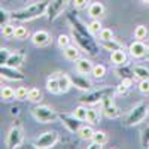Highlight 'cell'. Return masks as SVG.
Here are the masks:
<instances>
[{"label":"cell","instance_id":"obj_12","mask_svg":"<svg viewBox=\"0 0 149 149\" xmlns=\"http://www.w3.org/2000/svg\"><path fill=\"white\" fill-rule=\"evenodd\" d=\"M70 81H72L73 86H76L78 90H82V91H88L93 86L88 79H86L85 76H82V73L81 74H70Z\"/></svg>","mask_w":149,"mask_h":149},{"label":"cell","instance_id":"obj_37","mask_svg":"<svg viewBox=\"0 0 149 149\" xmlns=\"http://www.w3.org/2000/svg\"><path fill=\"white\" fill-rule=\"evenodd\" d=\"M98 37H100V40H110L113 39V33H112L110 29H102L100 33H98Z\"/></svg>","mask_w":149,"mask_h":149},{"label":"cell","instance_id":"obj_5","mask_svg":"<svg viewBox=\"0 0 149 149\" xmlns=\"http://www.w3.org/2000/svg\"><path fill=\"white\" fill-rule=\"evenodd\" d=\"M148 113H149V106L146 103H139L137 106H134L133 110L128 113L127 124H128V125H136V124L142 122L146 118Z\"/></svg>","mask_w":149,"mask_h":149},{"label":"cell","instance_id":"obj_20","mask_svg":"<svg viewBox=\"0 0 149 149\" xmlns=\"http://www.w3.org/2000/svg\"><path fill=\"white\" fill-rule=\"evenodd\" d=\"M22 61H24V54L22 52H15V54H10L6 64L10 66V67H17L18 69L22 64Z\"/></svg>","mask_w":149,"mask_h":149},{"label":"cell","instance_id":"obj_40","mask_svg":"<svg viewBox=\"0 0 149 149\" xmlns=\"http://www.w3.org/2000/svg\"><path fill=\"white\" fill-rule=\"evenodd\" d=\"M90 30H91V33H100V30H102V24H100V21H98V19H94L91 24H90Z\"/></svg>","mask_w":149,"mask_h":149},{"label":"cell","instance_id":"obj_45","mask_svg":"<svg viewBox=\"0 0 149 149\" xmlns=\"http://www.w3.org/2000/svg\"><path fill=\"white\" fill-rule=\"evenodd\" d=\"M116 91H118L119 94H125V93L128 91V88H127V86H124V85L121 84V85H118V88H116Z\"/></svg>","mask_w":149,"mask_h":149},{"label":"cell","instance_id":"obj_21","mask_svg":"<svg viewBox=\"0 0 149 149\" xmlns=\"http://www.w3.org/2000/svg\"><path fill=\"white\" fill-rule=\"evenodd\" d=\"M133 74H134V78H137L139 81L149 79V69L145 67V66H136L133 69Z\"/></svg>","mask_w":149,"mask_h":149},{"label":"cell","instance_id":"obj_29","mask_svg":"<svg viewBox=\"0 0 149 149\" xmlns=\"http://www.w3.org/2000/svg\"><path fill=\"white\" fill-rule=\"evenodd\" d=\"M3 100H12L15 97V91L10 88V86H2V93H0Z\"/></svg>","mask_w":149,"mask_h":149},{"label":"cell","instance_id":"obj_38","mask_svg":"<svg viewBox=\"0 0 149 149\" xmlns=\"http://www.w3.org/2000/svg\"><path fill=\"white\" fill-rule=\"evenodd\" d=\"M9 57H10V54H9L8 48H2V49H0V64H6Z\"/></svg>","mask_w":149,"mask_h":149},{"label":"cell","instance_id":"obj_11","mask_svg":"<svg viewBox=\"0 0 149 149\" xmlns=\"http://www.w3.org/2000/svg\"><path fill=\"white\" fill-rule=\"evenodd\" d=\"M102 103H103V109H102V112H103V115H104L106 118H109V119H115V118L119 116V109H118L113 103H112V97L104 98Z\"/></svg>","mask_w":149,"mask_h":149},{"label":"cell","instance_id":"obj_8","mask_svg":"<svg viewBox=\"0 0 149 149\" xmlns=\"http://www.w3.org/2000/svg\"><path fill=\"white\" fill-rule=\"evenodd\" d=\"M69 0H51L49 3V8H48V19L49 21H55L60 14L63 12L64 6L67 5Z\"/></svg>","mask_w":149,"mask_h":149},{"label":"cell","instance_id":"obj_3","mask_svg":"<svg viewBox=\"0 0 149 149\" xmlns=\"http://www.w3.org/2000/svg\"><path fill=\"white\" fill-rule=\"evenodd\" d=\"M112 95H113V90L112 88H102V90H97V91L86 93L85 95H82L79 98V102L84 103V104H95V103H100L104 98H109Z\"/></svg>","mask_w":149,"mask_h":149},{"label":"cell","instance_id":"obj_13","mask_svg":"<svg viewBox=\"0 0 149 149\" xmlns=\"http://www.w3.org/2000/svg\"><path fill=\"white\" fill-rule=\"evenodd\" d=\"M146 45L142 42V40H134L131 45H130V48H128V51H130V54H131V57H134V58H143L145 57V54H146Z\"/></svg>","mask_w":149,"mask_h":149},{"label":"cell","instance_id":"obj_28","mask_svg":"<svg viewBox=\"0 0 149 149\" xmlns=\"http://www.w3.org/2000/svg\"><path fill=\"white\" fill-rule=\"evenodd\" d=\"M42 98V93L39 88H30L29 90V95H27V100L30 102H39Z\"/></svg>","mask_w":149,"mask_h":149},{"label":"cell","instance_id":"obj_35","mask_svg":"<svg viewBox=\"0 0 149 149\" xmlns=\"http://www.w3.org/2000/svg\"><path fill=\"white\" fill-rule=\"evenodd\" d=\"M9 19H12V15L2 8L0 9V26L3 27V26H6V24H9Z\"/></svg>","mask_w":149,"mask_h":149},{"label":"cell","instance_id":"obj_25","mask_svg":"<svg viewBox=\"0 0 149 149\" xmlns=\"http://www.w3.org/2000/svg\"><path fill=\"white\" fill-rule=\"evenodd\" d=\"M98 121H100V113L95 109H88V112H86V122H90L91 125H94Z\"/></svg>","mask_w":149,"mask_h":149},{"label":"cell","instance_id":"obj_6","mask_svg":"<svg viewBox=\"0 0 149 149\" xmlns=\"http://www.w3.org/2000/svg\"><path fill=\"white\" fill-rule=\"evenodd\" d=\"M57 142H58V133L57 131H46L37 137V140L34 142V148L48 149V148H52Z\"/></svg>","mask_w":149,"mask_h":149},{"label":"cell","instance_id":"obj_4","mask_svg":"<svg viewBox=\"0 0 149 149\" xmlns=\"http://www.w3.org/2000/svg\"><path fill=\"white\" fill-rule=\"evenodd\" d=\"M31 113L36 121H39L42 124H49V122H54L55 119H58V113L48 106H36L31 109Z\"/></svg>","mask_w":149,"mask_h":149},{"label":"cell","instance_id":"obj_49","mask_svg":"<svg viewBox=\"0 0 149 149\" xmlns=\"http://www.w3.org/2000/svg\"><path fill=\"white\" fill-rule=\"evenodd\" d=\"M142 2H143V3H149V0H142Z\"/></svg>","mask_w":149,"mask_h":149},{"label":"cell","instance_id":"obj_30","mask_svg":"<svg viewBox=\"0 0 149 149\" xmlns=\"http://www.w3.org/2000/svg\"><path fill=\"white\" fill-rule=\"evenodd\" d=\"M146 36H148V29H146V26H137V27L134 29V37H136V39L142 40V39H145Z\"/></svg>","mask_w":149,"mask_h":149},{"label":"cell","instance_id":"obj_47","mask_svg":"<svg viewBox=\"0 0 149 149\" xmlns=\"http://www.w3.org/2000/svg\"><path fill=\"white\" fill-rule=\"evenodd\" d=\"M10 113H12V115H18V113H19V109H18V107H12Z\"/></svg>","mask_w":149,"mask_h":149},{"label":"cell","instance_id":"obj_16","mask_svg":"<svg viewBox=\"0 0 149 149\" xmlns=\"http://www.w3.org/2000/svg\"><path fill=\"white\" fill-rule=\"evenodd\" d=\"M110 60L115 66H124L127 63V55H125V52H124V49L121 48V49H116V51H112Z\"/></svg>","mask_w":149,"mask_h":149},{"label":"cell","instance_id":"obj_17","mask_svg":"<svg viewBox=\"0 0 149 149\" xmlns=\"http://www.w3.org/2000/svg\"><path fill=\"white\" fill-rule=\"evenodd\" d=\"M103 14H104V6H103L102 3L94 2V3L90 5V8H88V15H90L91 18L98 19L100 17H103Z\"/></svg>","mask_w":149,"mask_h":149},{"label":"cell","instance_id":"obj_18","mask_svg":"<svg viewBox=\"0 0 149 149\" xmlns=\"http://www.w3.org/2000/svg\"><path fill=\"white\" fill-rule=\"evenodd\" d=\"M46 90L52 94H58L60 91V82H58V74H51L46 79Z\"/></svg>","mask_w":149,"mask_h":149},{"label":"cell","instance_id":"obj_41","mask_svg":"<svg viewBox=\"0 0 149 149\" xmlns=\"http://www.w3.org/2000/svg\"><path fill=\"white\" fill-rule=\"evenodd\" d=\"M116 73H118V76H121V78H131V74L130 73H133V70H130V69H127V67H121L119 66V69H116Z\"/></svg>","mask_w":149,"mask_h":149},{"label":"cell","instance_id":"obj_27","mask_svg":"<svg viewBox=\"0 0 149 149\" xmlns=\"http://www.w3.org/2000/svg\"><path fill=\"white\" fill-rule=\"evenodd\" d=\"M86 112H88L86 107L78 106V107H74V110H73V116L78 118L79 121H86Z\"/></svg>","mask_w":149,"mask_h":149},{"label":"cell","instance_id":"obj_10","mask_svg":"<svg viewBox=\"0 0 149 149\" xmlns=\"http://www.w3.org/2000/svg\"><path fill=\"white\" fill-rule=\"evenodd\" d=\"M0 73H2L3 78H6L9 81H22L24 78H26L17 67H10L8 64H2V66H0Z\"/></svg>","mask_w":149,"mask_h":149},{"label":"cell","instance_id":"obj_43","mask_svg":"<svg viewBox=\"0 0 149 149\" xmlns=\"http://www.w3.org/2000/svg\"><path fill=\"white\" fill-rule=\"evenodd\" d=\"M86 3H88V0H73V5L76 9H84L86 8Z\"/></svg>","mask_w":149,"mask_h":149},{"label":"cell","instance_id":"obj_1","mask_svg":"<svg viewBox=\"0 0 149 149\" xmlns=\"http://www.w3.org/2000/svg\"><path fill=\"white\" fill-rule=\"evenodd\" d=\"M49 3H51V0H42V2L33 3V5L24 8V9L15 10V12L10 14L12 19H15V21H30V19H34L37 17H42L45 12H48Z\"/></svg>","mask_w":149,"mask_h":149},{"label":"cell","instance_id":"obj_9","mask_svg":"<svg viewBox=\"0 0 149 149\" xmlns=\"http://www.w3.org/2000/svg\"><path fill=\"white\" fill-rule=\"evenodd\" d=\"M21 143H22V130L19 127H12L8 133L6 146L14 149V148H18Z\"/></svg>","mask_w":149,"mask_h":149},{"label":"cell","instance_id":"obj_50","mask_svg":"<svg viewBox=\"0 0 149 149\" xmlns=\"http://www.w3.org/2000/svg\"><path fill=\"white\" fill-rule=\"evenodd\" d=\"M22 2H30V0H22Z\"/></svg>","mask_w":149,"mask_h":149},{"label":"cell","instance_id":"obj_51","mask_svg":"<svg viewBox=\"0 0 149 149\" xmlns=\"http://www.w3.org/2000/svg\"><path fill=\"white\" fill-rule=\"evenodd\" d=\"M148 148H149V146H148Z\"/></svg>","mask_w":149,"mask_h":149},{"label":"cell","instance_id":"obj_19","mask_svg":"<svg viewBox=\"0 0 149 149\" xmlns=\"http://www.w3.org/2000/svg\"><path fill=\"white\" fill-rule=\"evenodd\" d=\"M58 82H60V91L61 93H67L69 88L72 86V81L69 74L64 73H58Z\"/></svg>","mask_w":149,"mask_h":149},{"label":"cell","instance_id":"obj_33","mask_svg":"<svg viewBox=\"0 0 149 149\" xmlns=\"http://www.w3.org/2000/svg\"><path fill=\"white\" fill-rule=\"evenodd\" d=\"M27 95H29V90L26 86H18L15 90V98L17 100H27Z\"/></svg>","mask_w":149,"mask_h":149},{"label":"cell","instance_id":"obj_22","mask_svg":"<svg viewBox=\"0 0 149 149\" xmlns=\"http://www.w3.org/2000/svg\"><path fill=\"white\" fill-rule=\"evenodd\" d=\"M63 52H64V57L69 60V61H76L79 58V51H78V48H74L72 45L66 46L63 49Z\"/></svg>","mask_w":149,"mask_h":149},{"label":"cell","instance_id":"obj_7","mask_svg":"<svg viewBox=\"0 0 149 149\" xmlns=\"http://www.w3.org/2000/svg\"><path fill=\"white\" fill-rule=\"evenodd\" d=\"M58 119L63 122V125L70 131V133H78L81 125V121L78 118H74L73 115H67V113H58Z\"/></svg>","mask_w":149,"mask_h":149},{"label":"cell","instance_id":"obj_34","mask_svg":"<svg viewBox=\"0 0 149 149\" xmlns=\"http://www.w3.org/2000/svg\"><path fill=\"white\" fill-rule=\"evenodd\" d=\"M29 36V30L24 26H15V37L17 39H26Z\"/></svg>","mask_w":149,"mask_h":149},{"label":"cell","instance_id":"obj_42","mask_svg":"<svg viewBox=\"0 0 149 149\" xmlns=\"http://www.w3.org/2000/svg\"><path fill=\"white\" fill-rule=\"evenodd\" d=\"M142 146L143 148H148L149 146V125L143 130V134H142Z\"/></svg>","mask_w":149,"mask_h":149},{"label":"cell","instance_id":"obj_31","mask_svg":"<svg viewBox=\"0 0 149 149\" xmlns=\"http://www.w3.org/2000/svg\"><path fill=\"white\" fill-rule=\"evenodd\" d=\"M2 36L3 37H15V26L12 24H6L2 27Z\"/></svg>","mask_w":149,"mask_h":149},{"label":"cell","instance_id":"obj_36","mask_svg":"<svg viewBox=\"0 0 149 149\" xmlns=\"http://www.w3.org/2000/svg\"><path fill=\"white\" fill-rule=\"evenodd\" d=\"M57 43H58V46H60L61 49H64L66 46L70 45V37H69L67 34H60L58 39H57Z\"/></svg>","mask_w":149,"mask_h":149},{"label":"cell","instance_id":"obj_23","mask_svg":"<svg viewBox=\"0 0 149 149\" xmlns=\"http://www.w3.org/2000/svg\"><path fill=\"white\" fill-rule=\"evenodd\" d=\"M94 130L90 127V125H85V127H81L78 134H79V137L82 140H93V136H94Z\"/></svg>","mask_w":149,"mask_h":149},{"label":"cell","instance_id":"obj_26","mask_svg":"<svg viewBox=\"0 0 149 149\" xmlns=\"http://www.w3.org/2000/svg\"><path fill=\"white\" fill-rule=\"evenodd\" d=\"M93 76L94 78H97V79H102V78H104L106 76V67L103 66V64H95L94 67H93Z\"/></svg>","mask_w":149,"mask_h":149},{"label":"cell","instance_id":"obj_24","mask_svg":"<svg viewBox=\"0 0 149 149\" xmlns=\"http://www.w3.org/2000/svg\"><path fill=\"white\" fill-rule=\"evenodd\" d=\"M100 43H102V46L106 49V51H116V49L122 48V45L119 42L113 40V39H110V40H100Z\"/></svg>","mask_w":149,"mask_h":149},{"label":"cell","instance_id":"obj_14","mask_svg":"<svg viewBox=\"0 0 149 149\" xmlns=\"http://www.w3.org/2000/svg\"><path fill=\"white\" fill-rule=\"evenodd\" d=\"M31 42L36 46H45V45H48L49 42H51V36H49V33L45 31V30H39V31L33 33Z\"/></svg>","mask_w":149,"mask_h":149},{"label":"cell","instance_id":"obj_2","mask_svg":"<svg viewBox=\"0 0 149 149\" xmlns=\"http://www.w3.org/2000/svg\"><path fill=\"white\" fill-rule=\"evenodd\" d=\"M72 34H73V39L78 42V45L84 49L85 52H88L90 55H95L98 52V45L97 42L94 40L93 36H86V34H82L76 30H72Z\"/></svg>","mask_w":149,"mask_h":149},{"label":"cell","instance_id":"obj_48","mask_svg":"<svg viewBox=\"0 0 149 149\" xmlns=\"http://www.w3.org/2000/svg\"><path fill=\"white\" fill-rule=\"evenodd\" d=\"M143 58L149 61V46H148V49H146V54H145V57H143Z\"/></svg>","mask_w":149,"mask_h":149},{"label":"cell","instance_id":"obj_32","mask_svg":"<svg viewBox=\"0 0 149 149\" xmlns=\"http://www.w3.org/2000/svg\"><path fill=\"white\" fill-rule=\"evenodd\" d=\"M93 142H97L100 145H104L107 142V134L104 131H95L94 136H93Z\"/></svg>","mask_w":149,"mask_h":149},{"label":"cell","instance_id":"obj_44","mask_svg":"<svg viewBox=\"0 0 149 149\" xmlns=\"http://www.w3.org/2000/svg\"><path fill=\"white\" fill-rule=\"evenodd\" d=\"M121 84L124 86H127V88H131V85H133V78H122Z\"/></svg>","mask_w":149,"mask_h":149},{"label":"cell","instance_id":"obj_15","mask_svg":"<svg viewBox=\"0 0 149 149\" xmlns=\"http://www.w3.org/2000/svg\"><path fill=\"white\" fill-rule=\"evenodd\" d=\"M76 72L78 73H82V74H88V73H91L93 72V63L90 60H86V58H78L76 61Z\"/></svg>","mask_w":149,"mask_h":149},{"label":"cell","instance_id":"obj_46","mask_svg":"<svg viewBox=\"0 0 149 149\" xmlns=\"http://www.w3.org/2000/svg\"><path fill=\"white\" fill-rule=\"evenodd\" d=\"M88 149H100V148H103V145H100V143H97V142H93L90 146H86Z\"/></svg>","mask_w":149,"mask_h":149},{"label":"cell","instance_id":"obj_39","mask_svg":"<svg viewBox=\"0 0 149 149\" xmlns=\"http://www.w3.org/2000/svg\"><path fill=\"white\" fill-rule=\"evenodd\" d=\"M139 91L142 94H149V79H143L139 82Z\"/></svg>","mask_w":149,"mask_h":149}]
</instances>
